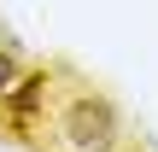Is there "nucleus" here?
Segmentation results:
<instances>
[{"label":"nucleus","instance_id":"nucleus-1","mask_svg":"<svg viewBox=\"0 0 158 152\" xmlns=\"http://www.w3.org/2000/svg\"><path fill=\"white\" fill-rule=\"evenodd\" d=\"M53 141H59V152H117L123 146V117L106 94L76 88L70 100L53 105Z\"/></svg>","mask_w":158,"mask_h":152}]
</instances>
